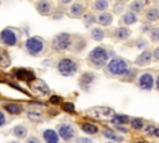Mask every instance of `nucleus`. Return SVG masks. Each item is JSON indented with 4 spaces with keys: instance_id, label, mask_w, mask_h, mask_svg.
<instances>
[{
    "instance_id": "nucleus-1",
    "label": "nucleus",
    "mask_w": 159,
    "mask_h": 143,
    "mask_svg": "<svg viewBox=\"0 0 159 143\" xmlns=\"http://www.w3.org/2000/svg\"><path fill=\"white\" fill-rule=\"evenodd\" d=\"M107 70L113 76H124L130 71V68L128 67V63L123 58H118V57L112 58L107 63Z\"/></svg>"
},
{
    "instance_id": "nucleus-2",
    "label": "nucleus",
    "mask_w": 159,
    "mask_h": 143,
    "mask_svg": "<svg viewBox=\"0 0 159 143\" xmlns=\"http://www.w3.org/2000/svg\"><path fill=\"white\" fill-rule=\"evenodd\" d=\"M87 116L98 121H112V118L116 114L114 109L109 107H92L87 111Z\"/></svg>"
},
{
    "instance_id": "nucleus-3",
    "label": "nucleus",
    "mask_w": 159,
    "mask_h": 143,
    "mask_svg": "<svg viewBox=\"0 0 159 143\" xmlns=\"http://www.w3.org/2000/svg\"><path fill=\"white\" fill-rule=\"evenodd\" d=\"M88 61L96 66V67H101L103 65L107 63L108 61V52L103 48V47H96L93 48L89 55H88Z\"/></svg>"
},
{
    "instance_id": "nucleus-4",
    "label": "nucleus",
    "mask_w": 159,
    "mask_h": 143,
    "mask_svg": "<svg viewBox=\"0 0 159 143\" xmlns=\"http://www.w3.org/2000/svg\"><path fill=\"white\" fill-rule=\"evenodd\" d=\"M25 47L27 50V52L30 55H39L43 51L45 48V42L41 37H37V36H32V37H29L25 42Z\"/></svg>"
},
{
    "instance_id": "nucleus-5",
    "label": "nucleus",
    "mask_w": 159,
    "mask_h": 143,
    "mask_svg": "<svg viewBox=\"0 0 159 143\" xmlns=\"http://www.w3.org/2000/svg\"><path fill=\"white\" fill-rule=\"evenodd\" d=\"M57 70L62 76H72L77 71V65L71 58H62L57 63Z\"/></svg>"
},
{
    "instance_id": "nucleus-6",
    "label": "nucleus",
    "mask_w": 159,
    "mask_h": 143,
    "mask_svg": "<svg viewBox=\"0 0 159 143\" xmlns=\"http://www.w3.org/2000/svg\"><path fill=\"white\" fill-rule=\"evenodd\" d=\"M72 44V40H71V35L70 34H66V32H62V34H58L57 36L53 37L52 40V46L55 50L57 51H62V50H67Z\"/></svg>"
},
{
    "instance_id": "nucleus-7",
    "label": "nucleus",
    "mask_w": 159,
    "mask_h": 143,
    "mask_svg": "<svg viewBox=\"0 0 159 143\" xmlns=\"http://www.w3.org/2000/svg\"><path fill=\"white\" fill-rule=\"evenodd\" d=\"M0 41L7 46H15L17 44V35L12 29H4L0 32Z\"/></svg>"
},
{
    "instance_id": "nucleus-8",
    "label": "nucleus",
    "mask_w": 159,
    "mask_h": 143,
    "mask_svg": "<svg viewBox=\"0 0 159 143\" xmlns=\"http://www.w3.org/2000/svg\"><path fill=\"white\" fill-rule=\"evenodd\" d=\"M14 75L16 76V78L22 80V81H27V82H30V83L36 80L34 72H32V71H29V70H26V68H17V70L14 72Z\"/></svg>"
},
{
    "instance_id": "nucleus-9",
    "label": "nucleus",
    "mask_w": 159,
    "mask_h": 143,
    "mask_svg": "<svg viewBox=\"0 0 159 143\" xmlns=\"http://www.w3.org/2000/svg\"><path fill=\"white\" fill-rule=\"evenodd\" d=\"M57 129H58L60 137L63 138L65 141H70V139L75 136V129H73L72 126H70V124H60Z\"/></svg>"
},
{
    "instance_id": "nucleus-10",
    "label": "nucleus",
    "mask_w": 159,
    "mask_h": 143,
    "mask_svg": "<svg viewBox=\"0 0 159 143\" xmlns=\"http://www.w3.org/2000/svg\"><path fill=\"white\" fill-rule=\"evenodd\" d=\"M153 83H154V80H153V76L150 73H143L139 77V87L142 90H145V91L152 90Z\"/></svg>"
},
{
    "instance_id": "nucleus-11",
    "label": "nucleus",
    "mask_w": 159,
    "mask_h": 143,
    "mask_svg": "<svg viewBox=\"0 0 159 143\" xmlns=\"http://www.w3.org/2000/svg\"><path fill=\"white\" fill-rule=\"evenodd\" d=\"M30 86L35 92H37L40 95H47L48 93V87L46 86V83L42 80H35L30 83Z\"/></svg>"
},
{
    "instance_id": "nucleus-12",
    "label": "nucleus",
    "mask_w": 159,
    "mask_h": 143,
    "mask_svg": "<svg viewBox=\"0 0 159 143\" xmlns=\"http://www.w3.org/2000/svg\"><path fill=\"white\" fill-rule=\"evenodd\" d=\"M84 12V5L82 2H73L70 6V15L73 17H81Z\"/></svg>"
},
{
    "instance_id": "nucleus-13",
    "label": "nucleus",
    "mask_w": 159,
    "mask_h": 143,
    "mask_svg": "<svg viewBox=\"0 0 159 143\" xmlns=\"http://www.w3.org/2000/svg\"><path fill=\"white\" fill-rule=\"evenodd\" d=\"M51 7H52V5L47 0H41V1L36 2V9L41 15H48L51 12Z\"/></svg>"
},
{
    "instance_id": "nucleus-14",
    "label": "nucleus",
    "mask_w": 159,
    "mask_h": 143,
    "mask_svg": "<svg viewBox=\"0 0 159 143\" xmlns=\"http://www.w3.org/2000/svg\"><path fill=\"white\" fill-rule=\"evenodd\" d=\"M150 61H152V52H150V51H143V52L137 57V60H135L134 62H135V65H138V66H145V65L150 63Z\"/></svg>"
},
{
    "instance_id": "nucleus-15",
    "label": "nucleus",
    "mask_w": 159,
    "mask_h": 143,
    "mask_svg": "<svg viewBox=\"0 0 159 143\" xmlns=\"http://www.w3.org/2000/svg\"><path fill=\"white\" fill-rule=\"evenodd\" d=\"M93 80H94V73H93V72H84V73L81 76L80 85H81V87H83L84 90H87L88 86L93 82Z\"/></svg>"
},
{
    "instance_id": "nucleus-16",
    "label": "nucleus",
    "mask_w": 159,
    "mask_h": 143,
    "mask_svg": "<svg viewBox=\"0 0 159 143\" xmlns=\"http://www.w3.org/2000/svg\"><path fill=\"white\" fill-rule=\"evenodd\" d=\"M42 136L46 143H58V134L53 129H46Z\"/></svg>"
},
{
    "instance_id": "nucleus-17",
    "label": "nucleus",
    "mask_w": 159,
    "mask_h": 143,
    "mask_svg": "<svg viewBox=\"0 0 159 143\" xmlns=\"http://www.w3.org/2000/svg\"><path fill=\"white\" fill-rule=\"evenodd\" d=\"M12 134L15 137L20 138V139L26 138V136H27V128L25 126H22V124H17V126H15L12 128Z\"/></svg>"
},
{
    "instance_id": "nucleus-18",
    "label": "nucleus",
    "mask_w": 159,
    "mask_h": 143,
    "mask_svg": "<svg viewBox=\"0 0 159 143\" xmlns=\"http://www.w3.org/2000/svg\"><path fill=\"white\" fill-rule=\"evenodd\" d=\"M112 20H113V16L108 12H102L98 17H97V21L99 22V25L102 26H109L112 24Z\"/></svg>"
},
{
    "instance_id": "nucleus-19",
    "label": "nucleus",
    "mask_w": 159,
    "mask_h": 143,
    "mask_svg": "<svg viewBox=\"0 0 159 143\" xmlns=\"http://www.w3.org/2000/svg\"><path fill=\"white\" fill-rule=\"evenodd\" d=\"M114 36L118 40H125V39H128L130 36V30L127 29V27H118L114 31Z\"/></svg>"
},
{
    "instance_id": "nucleus-20",
    "label": "nucleus",
    "mask_w": 159,
    "mask_h": 143,
    "mask_svg": "<svg viewBox=\"0 0 159 143\" xmlns=\"http://www.w3.org/2000/svg\"><path fill=\"white\" fill-rule=\"evenodd\" d=\"M4 108L10 114H20L22 112V107L19 103H7V104H5Z\"/></svg>"
},
{
    "instance_id": "nucleus-21",
    "label": "nucleus",
    "mask_w": 159,
    "mask_h": 143,
    "mask_svg": "<svg viewBox=\"0 0 159 143\" xmlns=\"http://www.w3.org/2000/svg\"><path fill=\"white\" fill-rule=\"evenodd\" d=\"M145 17L149 22H153V21H157L159 19V9L158 7H150L147 14H145Z\"/></svg>"
},
{
    "instance_id": "nucleus-22",
    "label": "nucleus",
    "mask_w": 159,
    "mask_h": 143,
    "mask_svg": "<svg viewBox=\"0 0 159 143\" xmlns=\"http://www.w3.org/2000/svg\"><path fill=\"white\" fill-rule=\"evenodd\" d=\"M81 129H82L84 133H87V134H96V133L98 132V127H97L96 124L88 123V122L83 123V124L81 126Z\"/></svg>"
},
{
    "instance_id": "nucleus-23",
    "label": "nucleus",
    "mask_w": 159,
    "mask_h": 143,
    "mask_svg": "<svg viewBox=\"0 0 159 143\" xmlns=\"http://www.w3.org/2000/svg\"><path fill=\"white\" fill-rule=\"evenodd\" d=\"M27 116L34 122L35 121H40L42 118V113H41V111L39 108H30V109H27Z\"/></svg>"
},
{
    "instance_id": "nucleus-24",
    "label": "nucleus",
    "mask_w": 159,
    "mask_h": 143,
    "mask_svg": "<svg viewBox=\"0 0 159 143\" xmlns=\"http://www.w3.org/2000/svg\"><path fill=\"white\" fill-rule=\"evenodd\" d=\"M123 22L125 24V25H133V24H135L137 22V15L134 14V12H132V11H129V12H125L124 15H123Z\"/></svg>"
},
{
    "instance_id": "nucleus-25",
    "label": "nucleus",
    "mask_w": 159,
    "mask_h": 143,
    "mask_svg": "<svg viewBox=\"0 0 159 143\" xmlns=\"http://www.w3.org/2000/svg\"><path fill=\"white\" fill-rule=\"evenodd\" d=\"M102 133H103V136H104L106 138H108V139H112V141H114V142H123V137L119 136V134H117V133H114V132H112V131L104 129Z\"/></svg>"
},
{
    "instance_id": "nucleus-26",
    "label": "nucleus",
    "mask_w": 159,
    "mask_h": 143,
    "mask_svg": "<svg viewBox=\"0 0 159 143\" xmlns=\"http://www.w3.org/2000/svg\"><path fill=\"white\" fill-rule=\"evenodd\" d=\"M91 36H92V39L94 41H101L104 37V31L101 27H94L92 30V32H91Z\"/></svg>"
},
{
    "instance_id": "nucleus-27",
    "label": "nucleus",
    "mask_w": 159,
    "mask_h": 143,
    "mask_svg": "<svg viewBox=\"0 0 159 143\" xmlns=\"http://www.w3.org/2000/svg\"><path fill=\"white\" fill-rule=\"evenodd\" d=\"M112 122L116 123L117 126L124 124V123H128V122H129V117L125 116V114H116V116L112 118Z\"/></svg>"
},
{
    "instance_id": "nucleus-28",
    "label": "nucleus",
    "mask_w": 159,
    "mask_h": 143,
    "mask_svg": "<svg viewBox=\"0 0 159 143\" xmlns=\"http://www.w3.org/2000/svg\"><path fill=\"white\" fill-rule=\"evenodd\" d=\"M143 7H144V2L143 1H138V0L130 2V5H129V9L132 10V12H140L143 10Z\"/></svg>"
},
{
    "instance_id": "nucleus-29",
    "label": "nucleus",
    "mask_w": 159,
    "mask_h": 143,
    "mask_svg": "<svg viewBox=\"0 0 159 143\" xmlns=\"http://www.w3.org/2000/svg\"><path fill=\"white\" fill-rule=\"evenodd\" d=\"M108 7V1L107 0H97L94 2V9L98 11H104Z\"/></svg>"
},
{
    "instance_id": "nucleus-30",
    "label": "nucleus",
    "mask_w": 159,
    "mask_h": 143,
    "mask_svg": "<svg viewBox=\"0 0 159 143\" xmlns=\"http://www.w3.org/2000/svg\"><path fill=\"white\" fill-rule=\"evenodd\" d=\"M10 65V58L7 57V55L5 52H2L0 50V66L1 67H7Z\"/></svg>"
},
{
    "instance_id": "nucleus-31",
    "label": "nucleus",
    "mask_w": 159,
    "mask_h": 143,
    "mask_svg": "<svg viewBox=\"0 0 159 143\" xmlns=\"http://www.w3.org/2000/svg\"><path fill=\"white\" fill-rule=\"evenodd\" d=\"M150 40L153 42H158L159 41V27H153L150 30Z\"/></svg>"
},
{
    "instance_id": "nucleus-32",
    "label": "nucleus",
    "mask_w": 159,
    "mask_h": 143,
    "mask_svg": "<svg viewBox=\"0 0 159 143\" xmlns=\"http://www.w3.org/2000/svg\"><path fill=\"white\" fill-rule=\"evenodd\" d=\"M130 126L134 128V129H142L143 127V121L139 119V118H134L130 121Z\"/></svg>"
},
{
    "instance_id": "nucleus-33",
    "label": "nucleus",
    "mask_w": 159,
    "mask_h": 143,
    "mask_svg": "<svg viewBox=\"0 0 159 143\" xmlns=\"http://www.w3.org/2000/svg\"><path fill=\"white\" fill-rule=\"evenodd\" d=\"M94 21H97L96 17H94V15H92V14H87V15L84 16V25H86L87 27L91 26Z\"/></svg>"
},
{
    "instance_id": "nucleus-34",
    "label": "nucleus",
    "mask_w": 159,
    "mask_h": 143,
    "mask_svg": "<svg viewBox=\"0 0 159 143\" xmlns=\"http://www.w3.org/2000/svg\"><path fill=\"white\" fill-rule=\"evenodd\" d=\"M62 109L63 111H66V112H75V107H73V104L72 103H70V102H65L63 104H62Z\"/></svg>"
},
{
    "instance_id": "nucleus-35",
    "label": "nucleus",
    "mask_w": 159,
    "mask_h": 143,
    "mask_svg": "<svg viewBox=\"0 0 159 143\" xmlns=\"http://www.w3.org/2000/svg\"><path fill=\"white\" fill-rule=\"evenodd\" d=\"M61 97H58V96H51V98H50V102L51 103H53V104H58L60 102H61Z\"/></svg>"
},
{
    "instance_id": "nucleus-36",
    "label": "nucleus",
    "mask_w": 159,
    "mask_h": 143,
    "mask_svg": "<svg viewBox=\"0 0 159 143\" xmlns=\"http://www.w3.org/2000/svg\"><path fill=\"white\" fill-rule=\"evenodd\" d=\"M77 143H93V142H92V139H89V138L80 137V138L77 139Z\"/></svg>"
},
{
    "instance_id": "nucleus-37",
    "label": "nucleus",
    "mask_w": 159,
    "mask_h": 143,
    "mask_svg": "<svg viewBox=\"0 0 159 143\" xmlns=\"http://www.w3.org/2000/svg\"><path fill=\"white\" fill-rule=\"evenodd\" d=\"M26 143H41V142H40V139L36 138V137H30V138H27Z\"/></svg>"
},
{
    "instance_id": "nucleus-38",
    "label": "nucleus",
    "mask_w": 159,
    "mask_h": 143,
    "mask_svg": "<svg viewBox=\"0 0 159 143\" xmlns=\"http://www.w3.org/2000/svg\"><path fill=\"white\" fill-rule=\"evenodd\" d=\"M5 123H6V118H5V114H4V113L0 111V127H1V126H4Z\"/></svg>"
},
{
    "instance_id": "nucleus-39",
    "label": "nucleus",
    "mask_w": 159,
    "mask_h": 143,
    "mask_svg": "<svg viewBox=\"0 0 159 143\" xmlns=\"http://www.w3.org/2000/svg\"><path fill=\"white\" fill-rule=\"evenodd\" d=\"M122 10H123V4H120V5H116V6H114V12L119 14V12H122Z\"/></svg>"
},
{
    "instance_id": "nucleus-40",
    "label": "nucleus",
    "mask_w": 159,
    "mask_h": 143,
    "mask_svg": "<svg viewBox=\"0 0 159 143\" xmlns=\"http://www.w3.org/2000/svg\"><path fill=\"white\" fill-rule=\"evenodd\" d=\"M137 46H138L139 48H142V47H144V46H145V41H144L143 39H139V41L137 42Z\"/></svg>"
},
{
    "instance_id": "nucleus-41",
    "label": "nucleus",
    "mask_w": 159,
    "mask_h": 143,
    "mask_svg": "<svg viewBox=\"0 0 159 143\" xmlns=\"http://www.w3.org/2000/svg\"><path fill=\"white\" fill-rule=\"evenodd\" d=\"M153 56H154V58H155V60H158V61H159V47H157V48L154 50Z\"/></svg>"
},
{
    "instance_id": "nucleus-42",
    "label": "nucleus",
    "mask_w": 159,
    "mask_h": 143,
    "mask_svg": "<svg viewBox=\"0 0 159 143\" xmlns=\"http://www.w3.org/2000/svg\"><path fill=\"white\" fill-rule=\"evenodd\" d=\"M116 127H117V129H119L122 133H127V132H128V129L124 128V127H120V126H116Z\"/></svg>"
},
{
    "instance_id": "nucleus-43",
    "label": "nucleus",
    "mask_w": 159,
    "mask_h": 143,
    "mask_svg": "<svg viewBox=\"0 0 159 143\" xmlns=\"http://www.w3.org/2000/svg\"><path fill=\"white\" fill-rule=\"evenodd\" d=\"M154 129H155L154 127H148V128H147V133H149V134L153 133V134H154Z\"/></svg>"
},
{
    "instance_id": "nucleus-44",
    "label": "nucleus",
    "mask_w": 159,
    "mask_h": 143,
    "mask_svg": "<svg viewBox=\"0 0 159 143\" xmlns=\"http://www.w3.org/2000/svg\"><path fill=\"white\" fill-rule=\"evenodd\" d=\"M154 134H155L157 137H159V128H155V129H154Z\"/></svg>"
},
{
    "instance_id": "nucleus-45",
    "label": "nucleus",
    "mask_w": 159,
    "mask_h": 143,
    "mask_svg": "<svg viewBox=\"0 0 159 143\" xmlns=\"http://www.w3.org/2000/svg\"><path fill=\"white\" fill-rule=\"evenodd\" d=\"M157 88L159 90V77H158V80H157Z\"/></svg>"
},
{
    "instance_id": "nucleus-46",
    "label": "nucleus",
    "mask_w": 159,
    "mask_h": 143,
    "mask_svg": "<svg viewBox=\"0 0 159 143\" xmlns=\"http://www.w3.org/2000/svg\"><path fill=\"white\" fill-rule=\"evenodd\" d=\"M10 143H20V142H17V141H12V142H10Z\"/></svg>"
},
{
    "instance_id": "nucleus-47",
    "label": "nucleus",
    "mask_w": 159,
    "mask_h": 143,
    "mask_svg": "<svg viewBox=\"0 0 159 143\" xmlns=\"http://www.w3.org/2000/svg\"><path fill=\"white\" fill-rule=\"evenodd\" d=\"M137 143H147V142H144V141H139V142H137Z\"/></svg>"
},
{
    "instance_id": "nucleus-48",
    "label": "nucleus",
    "mask_w": 159,
    "mask_h": 143,
    "mask_svg": "<svg viewBox=\"0 0 159 143\" xmlns=\"http://www.w3.org/2000/svg\"><path fill=\"white\" fill-rule=\"evenodd\" d=\"M107 143H112V142H107Z\"/></svg>"
}]
</instances>
